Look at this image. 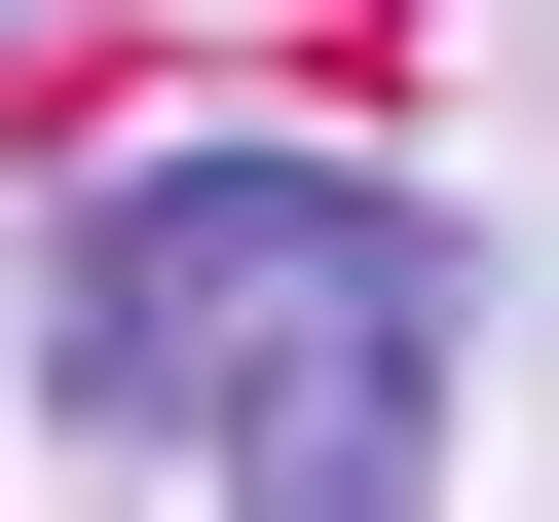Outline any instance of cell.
<instances>
[{
    "label": "cell",
    "mask_w": 559,
    "mask_h": 522,
    "mask_svg": "<svg viewBox=\"0 0 559 522\" xmlns=\"http://www.w3.org/2000/svg\"><path fill=\"white\" fill-rule=\"evenodd\" d=\"M448 373H485V261H448V187H373V150H112V187L38 224V411H75V485L373 522V485H448Z\"/></svg>",
    "instance_id": "6da1fadb"
}]
</instances>
